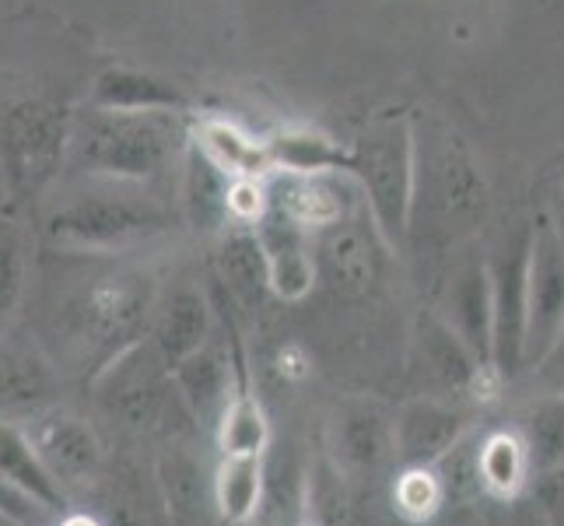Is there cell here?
<instances>
[{"instance_id": "8992f818", "label": "cell", "mask_w": 564, "mask_h": 526, "mask_svg": "<svg viewBox=\"0 0 564 526\" xmlns=\"http://www.w3.org/2000/svg\"><path fill=\"white\" fill-rule=\"evenodd\" d=\"M0 133H4V151L14 183L35 193L61 165L74 138V127L67 124L64 109H56L53 103L22 99L0 116Z\"/></svg>"}, {"instance_id": "d4e9b609", "label": "cell", "mask_w": 564, "mask_h": 526, "mask_svg": "<svg viewBox=\"0 0 564 526\" xmlns=\"http://www.w3.org/2000/svg\"><path fill=\"white\" fill-rule=\"evenodd\" d=\"M221 281L228 285L231 296L242 299V302H252V299H260L263 291H270L267 257H263L257 228H239V232H231V236L225 239Z\"/></svg>"}, {"instance_id": "d590c367", "label": "cell", "mask_w": 564, "mask_h": 526, "mask_svg": "<svg viewBox=\"0 0 564 526\" xmlns=\"http://www.w3.org/2000/svg\"><path fill=\"white\" fill-rule=\"evenodd\" d=\"M0 526H25V523H18V519H11V516L0 513Z\"/></svg>"}, {"instance_id": "9a60e30c", "label": "cell", "mask_w": 564, "mask_h": 526, "mask_svg": "<svg viewBox=\"0 0 564 526\" xmlns=\"http://www.w3.org/2000/svg\"><path fill=\"white\" fill-rule=\"evenodd\" d=\"M88 106L109 112H186L189 99L180 85H172L162 74L138 67H109L95 77Z\"/></svg>"}, {"instance_id": "603a6c76", "label": "cell", "mask_w": 564, "mask_h": 526, "mask_svg": "<svg viewBox=\"0 0 564 526\" xmlns=\"http://www.w3.org/2000/svg\"><path fill=\"white\" fill-rule=\"evenodd\" d=\"M389 498H393V513L400 516V523L414 526H432L449 509V498H445L435 466H400Z\"/></svg>"}, {"instance_id": "f1b7e54d", "label": "cell", "mask_w": 564, "mask_h": 526, "mask_svg": "<svg viewBox=\"0 0 564 526\" xmlns=\"http://www.w3.org/2000/svg\"><path fill=\"white\" fill-rule=\"evenodd\" d=\"M25 291V257L14 232H0V334L11 323Z\"/></svg>"}, {"instance_id": "5bb4252c", "label": "cell", "mask_w": 564, "mask_h": 526, "mask_svg": "<svg viewBox=\"0 0 564 526\" xmlns=\"http://www.w3.org/2000/svg\"><path fill=\"white\" fill-rule=\"evenodd\" d=\"M39 457L56 474V481L70 489V484H88L102 471V442L95 428L85 418L74 415H46L39 418L35 428H29Z\"/></svg>"}, {"instance_id": "484cf974", "label": "cell", "mask_w": 564, "mask_h": 526, "mask_svg": "<svg viewBox=\"0 0 564 526\" xmlns=\"http://www.w3.org/2000/svg\"><path fill=\"white\" fill-rule=\"evenodd\" d=\"M305 513L316 516L323 526H355V505L347 474L323 457L305 471Z\"/></svg>"}, {"instance_id": "6da1fadb", "label": "cell", "mask_w": 564, "mask_h": 526, "mask_svg": "<svg viewBox=\"0 0 564 526\" xmlns=\"http://www.w3.org/2000/svg\"><path fill=\"white\" fill-rule=\"evenodd\" d=\"M74 151L116 183H144L169 169L180 144L176 112H109L91 109L74 127Z\"/></svg>"}, {"instance_id": "ac0fdd59", "label": "cell", "mask_w": 564, "mask_h": 526, "mask_svg": "<svg viewBox=\"0 0 564 526\" xmlns=\"http://www.w3.org/2000/svg\"><path fill=\"white\" fill-rule=\"evenodd\" d=\"M0 474L18 481L35 498H43L50 509L64 513L67 489H64L61 481H56V474L46 466V460L39 457L35 442L29 436V428H22L11 418H0Z\"/></svg>"}, {"instance_id": "4fadbf2b", "label": "cell", "mask_w": 564, "mask_h": 526, "mask_svg": "<svg viewBox=\"0 0 564 526\" xmlns=\"http://www.w3.org/2000/svg\"><path fill=\"white\" fill-rule=\"evenodd\" d=\"M239 365H242L239 351H236V358L231 355L225 358V351L214 344H204L200 351H193L189 358H183L172 368V383H176V394L186 404V411L197 421L218 425L231 394L246 383Z\"/></svg>"}, {"instance_id": "ffe728a7", "label": "cell", "mask_w": 564, "mask_h": 526, "mask_svg": "<svg viewBox=\"0 0 564 526\" xmlns=\"http://www.w3.org/2000/svg\"><path fill=\"white\" fill-rule=\"evenodd\" d=\"M267 492L263 457H221L214 471V505L228 526H249L260 516Z\"/></svg>"}, {"instance_id": "f546056e", "label": "cell", "mask_w": 564, "mask_h": 526, "mask_svg": "<svg viewBox=\"0 0 564 526\" xmlns=\"http://www.w3.org/2000/svg\"><path fill=\"white\" fill-rule=\"evenodd\" d=\"M0 513L25 526H61L64 519V513L50 509L43 498H35L29 489H22V484L4 474H0Z\"/></svg>"}, {"instance_id": "8d00e7d4", "label": "cell", "mask_w": 564, "mask_h": 526, "mask_svg": "<svg viewBox=\"0 0 564 526\" xmlns=\"http://www.w3.org/2000/svg\"><path fill=\"white\" fill-rule=\"evenodd\" d=\"M488 526H505V523H501V513H498V516L488 513Z\"/></svg>"}, {"instance_id": "7c38bea8", "label": "cell", "mask_w": 564, "mask_h": 526, "mask_svg": "<svg viewBox=\"0 0 564 526\" xmlns=\"http://www.w3.org/2000/svg\"><path fill=\"white\" fill-rule=\"evenodd\" d=\"M417 358H421L424 376L432 379L442 394L466 397L484 389L488 379H495L491 368L466 347V341L438 313H427L417 323Z\"/></svg>"}, {"instance_id": "e575fe53", "label": "cell", "mask_w": 564, "mask_h": 526, "mask_svg": "<svg viewBox=\"0 0 564 526\" xmlns=\"http://www.w3.org/2000/svg\"><path fill=\"white\" fill-rule=\"evenodd\" d=\"M295 526H323V523H319L316 516H308V513H305V516H302V519H299Z\"/></svg>"}, {"instance_id": "cb8c5ba5", "label": "cell", "mask_w": 564, "mask_h": 526, "mask_svg": "<svg viewBox=\"0 0 564 526\" xmlns=\"http://www.w3.org/2000/svg\"><path fill=\"white\" fill-rule=\"evenodd\" d=\"M148 313V291H141L133 281H116L91 291L88 299V320L95 323L102 337H123L133 341V330L141 326Z\"/></svg>"}, {"instance_id": "8fae6325", "label": "cell", "mask_w": 564, "mask_h": 526, "mask_svg": "<svg viewBox=\"0 0 564 526\" xmlns=\"http://www.w3.org/2000/svg\"><path fill=\"white\" fill-rule=\"evenodd\" d=\"M435 313L466 341V347L495 373V316H491V278L488 257H470L445 281ZM498 379V376H495Z\"/></svg>"}, {"instance_id": "277c9868", "label": "cell", "mask_w": 564, "mask_h": 526, "mask_svg": "<svg viewBox=\"0 0 564 526\" xmlns=\"http://www.w3.org/2000/svg\"><path fill=\"white\" fill-rule=\"evenodd\" d=\"M536 225H516L488 253L491 316H495V376L516 383L527 373L530 334V267H533Z\"/></svg>"}, {"instance_id": "836d02e7", "label": "cell", "mask_w": 564, "mask_h": 526, "mask_svg": "<svg viewBox=\"0 0 564 526\" xmlns=\"http://www.w3.org/2000/svg\"><path fill=\"white\" fill-rule=\"evenodd\" d=\"M61 526H102L99 519H91V516H85V513H67L64 519H61Z\"/></svg>"}, {"instance_id": "44dd1931", "label": "cell", "mask_w": 564, "mask_h": 526, "mask_svg": "<svg viewBox=\"0 0 564 526\" xmlns=\"http://www.w3.org/2000/svg\"><path fill=\"white\" fill-rule=\"evenodd\" d=\"M214 436H218L221 457H267L270 421H267L263 404L246 383L231 394L218 425H214Z\"/></svg>"}, {"instance_id": "9c48e42d", "label": "cell", "mask_w": 564, "mask_h": 526, "mask_svg": "<svg viewBox=\"0 0 564 526\" xmlns=\"http://www.w3.org/2000/svg\"><path fill=\"white\" fill-rule=\"evenodd\" d=\"M257 236L267 257L270 291L284 302L305 299L316 285V264L305 243V222L284 201L267 204L257 218Z\"/></svg>"}, {"instance_id": "d6a6232c", "label": "cell", "mask_w": 564, "mask_h": 526, "mask_svg": "<svg viewBox=\"0 0 564 526\" xmlns=\"http://www.w3.org/2000/svg\"><path fill=\"white\" fill-rule=\"evenodd\" d=\"M438 526H488V513L477 509V505H459V509H449Z\"/></svg>"}, {"instance_id": "1f68e13d", "label": "cell", "mask_w": 564, "mask_h": 526, "mask_svg": "<svg viewBox=\"0 0 564 526\" xmlns=\"http://www.w3.org/2000/svg\"><path fill=\"white\" fill-rule=\"evenodd\" d=\"M501 523L505 526H551L547 516H543V509L530 495H522L516 502H505L501 505Z\"/></svg>"}, {"instance_id": "52a82bcc", "label": "cell", "mask_w": 564, "mask_h": 526, "mask_svg": "<svg viewBox=\"0 0 564 526\" xmlns=\"http://www.w3.org/2000/svg\"><path fill=\"white\" fill-rule=\"evenodd\" d=\"M329 460L347 477H376L397 463V415L379 400H347L329 421Z\"/></svg>"}, {"instance_id": "3957f363", "label": "cell", "mask_w": 564, "mask_h": 526, "mask_svg": "<svg viewBox=\"0 0 564 526\" xmlns=\"http://www.w3.org/2000/svg\"><path fill=\"white\" fill-rule=\"evenodd\" d=\"M169 211L127 190L70 193L46 218V236L74 249H127L162 236Z\"/></svg>"}, {"instance_id": "d6986e66", "label": "cell", "mask_w": 564, "mask_h": 526, "mask_svg": "<svg viewBox=\"0 0 564 526\" xmlns=\"http://www.w3.org/2000/svg\"><path fill=\"white\" fill-rule=\"evenodd\" d=\"M53 397L50 365L32 351L0 337V418L35 415Z\"/></svg>"}, {"instance_id": "30bf717a", "label": "cell", "mask_w": 564, "mask_h": 526, "mask_svg": "<svg viewBox=\"0 0 564 526\" xmlns=\"http://www.w3.org/2000/svg\"><path fill=\"white\" fill-rule=\"evenodd\" d=\"M474 432L470 415L442 397H417L397 411V466H435Z\"/></svg>"}, {"instance_id": "4316f807", "label": "cell", "mask_w": 564, "mask_h": 526, "mask_svg": "<svg viewBox=\"0 0 564 526\" xmlns=\"http://www.w3.org/2000/svg\"><path fill=\"white\" fill-rule=\"evenodd\" d=\"M197 148L207 154L210 162H218L231 180H257V175L270 165L267 144L249 141L228 124H204Z\"/></svg>"}, {"instance_id": "4dcf8cb0", "label": "cell", "mask_w": 564, "mask_h": 526, "mask_svg": "<svg viewBox=\"0 0 564 526\" xmlns=\"http://www.w3.org/2000/svg\"><path fill=\"white\" fill-rule=\"evenodd\" d=\"M533 502L543 509V516H547L551 526H564V466H557V471H547V474H536L533 477Z\"/></svg>"}, {"instance_id": "83f0119b", "label": "cell", "mask_w": 564, "mask_h": 526, "mask_svg": "<svg viewBox=\"0 0 564 526\" xmlns=\"http://www.w3.org/2000/svg\"><path fill=\"white\" fill-rule=\"evenodd\" d=\"M522 439L530 446L533 477L564 466V394L533 404L522 418Z\"/></svg>"}, {"instance_id": "5b68a950", "label": "cell", "mask_w": 564, "mask_h": 526, "mask_svg": "<svg viewBox=\"0 0 564 526\" xmlns=\"http://www.w3.org/2000/svg\"><path fill=\"white\" fill-rule=\"evenodd\" d=\"M169 394H176L172 368L154 344L130 341L99 368L95 376V400L112 421L144 428L159 421Z\"/></svg>"}, {"instance_id": "7a4b0ae2", "label": "cell", "mask_w": 564, "mask_h": 526, "mask_svg": "<svg viewBox=\"0 0 564 526\" xmlns=\"http://www.w3.org/2000/svg\"><path fill=\"white\" fill-rule=\"evenodd\" d=\"M351 175L389 246L411 236L417 201V141L406 120H382L351 148Z\"/></svg>"}, {"instance_id": "7402d4cb", "label": "cell", "mask_w": 564, "mask_h": 526, "mask_svg": "<svg viewBox=\"0 0 564 526\" xmlns=\"http://www.w3.org/2000/svg\"><path fill=\"white\" fill-rule=\"evenodd\" d=\"M270 165L299 172V175H316V172H351V151L337 148L334 141L319 138L308 130H288L278 133L274 141H267Z\"/></svg>"}, {"instance_id": "2e32d148", "label": "cell", "mask_w": 564, "mask_h": 526, "mask_svg": "<svg viewBox=\"0 0 564 526\" xmlns=\"http://www.w3.org/2000/svg\"><path fill=\"white\" fill-rule=\"evenodd\" d=\"M477 477L480 492L488 502L505 505L530 492L533 484V460L522 432L512 428H495L477 442Z\"/></svg>"}, {"instance_id": "ba28073f", "label": "cell", "mask_w": 564, "mask_h": 526, "mask_svg": "<svg viewBox=\"0 0 564 526\" xmlns=\"http://www.w3.org/2000/svg\"><path fill=\"white\" fill-rule=\"evenodd\" d=\"M564 334V239L551 225L536 228L530 267V334L527 373H536Z\"/></svg>"}, {"instance_id": "e0dca14e", "label": "cell", "mask_w": 564, "mask_h": 526, "mask_svg": "<svg viewBox=\"0 0 564 526\" xmlns=\"http://www.w3.org/2000/svg\"><path fill=\"white\" fill-rule=\"evenodd\" d=\"M210 337V309L197 288H180L172 296L151 330V344L159 347L169 368H176L193 351H200Z\"/></svg>"}]
</instances>
